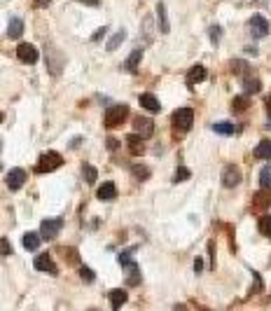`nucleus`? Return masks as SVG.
Returning <instances> with one entry per match:
<instances>
[{
    "mask_svg": "<svg viewBox=\"0 0 271 311\" xmlns=\"http://www.w3.org/2000/svg\"><path fill=\"white\" fill-rule=\"evenodd\" d=\"M206 68L204 66H192L189 68V73H187V87H197L199 82H204L206 80Z\"/></svg>",
    "mask_w": 271,
    "mask_h": 311,
    "instance_id": "2eb2a0df",
    "label": "nucleus"
},
{
    "mask_svg": "<svg viewBox=\"0 0 271 311\" xmlns=\"http://www.w3.org/2000/svg\"><path fill=\"white\" fill-rule=\"evenodd\" d=\"M213 131H215V134H220V136H234L236 134V127L231 122H217V124H213Z\"/></svg>",
    "mask_w": 271,
    "mask_h": 311,
    "instance_id": "b1692460",
    "label": "nucleus"
},
{
    "mask_svg": "<svg viewBox=\"0 0 271 311\" xmlns=\"http://www.w3.org/2000/svg\"><path fill=\"white\" fill-rule=\"evenodd\" d=\"M138 103L143 105V110H147V112H152V115L162 110V105H159V101H157V96H154V94H140Z\"/></svg>",
    "mask_w": 271,
    "mask_h": 311,
    "instance_id": "4468645a",
    "label": "nucleus"
},
{
    "mask_svg": "<svg viewBox=\"0 0 271 311\" xmlns=\"http://www.w3.org/2000/svg\"><path fill=\"white\" fill-rule=\"evenodd\" d=\"M266 112H269V120H271V96L266 98Z\"/></svg>",
    "mask_w": 271,
    "mask_h": 311,
    "instance_id": "79ce46f5",
    "label": "nucleus"
},
{
    "mask_svg": "<svg viewBox=\"0 0 271 311\" xmlns=\"http://www.w3.org/2000/svg\"><path fill=\"white\" fill-rule=\"evenodd\" d=\"M259 232L264 234V237H271V215L259 218Z\"/></svg>",
    "mask_w": 271,
    "mask_h": 311,
    "instance_id": "7c9ffc66",
    "label": "nucleus"
},
{
    "mask_svg": "<svg viewBox=\"0 0 271 311\" xmlns=\"http://www.w3.org/2000/svg\"><path fill=\"white\" fill-rule=\"evenodd\" d=\"M124 40H127V31H124V28H120V31H117V33H114V35L108 40V45H105V49H108V52H114V49L120 47V45L124 43Z\"/></svg>",
    "mask_w": 271,
    "mask_h": 311,
    "instance_id": "412c9836",
    "label": "nucleus"
},
{
    "mask_svg": "<svg viewBox=\"0 0 271 311\" xmlns=\"http://www.w3.org/2000/svg\"><path fill=\"white\" fill-rule=\"evenodd\" d=\"M248 28H250L253 37H257V40L269 35V24H266V19L262 17V14H255V17L248 21Z\"/></svg>",
    "mask_w": 271,
    "mask_h": 311,
    "instance_id": "0eeeda50",
    "label": "nucleus"
},
{
    "mask_svg": "<svg viewBox=\"0 0 271 311\" xmlns=\"http://www.w3.org/2000/svg\"><path fill=\"white\" fill-rule=\"evenodd\" d=\"M105 33H108V26H103V28H98V31L94 33V35H91V40H94V43H98V40H101V37L105 35Z\"/></svg>",
    "mask_w": 271,
    "mask_h": 311,
    "instance_id": "e433bc0d",
    "label": "nucleus"
},
{
    "mask_svg": "<svg viewBox=\"0 0 271 311\" xmlns=\"http://www.w3.org/2000/svg\"><path fill=\"white\" fill-rule=\"evenodd\" d=\"M47 68H49V73L54 75V77H59L61 70H63V66H66V56L61 54L56 47H52V45H47Z\"/></svg>",
    "mask_w": 271,
    "mask_h": 311,
    "instance_id": "20e7f679",
    "label": "nucleus"
},
{
    "mask_svg": "<svg viewBox=\"0 0 271 311\" xmlns=\"http://www.w3.org/2000/svg\"><path fill=\"white\" fill-rule=\"evenodd\" d=\"M61 164H63V157H61L59 152H54V150H49V152L40 154V159H37V171L40 173L56 171Z\"/></svg>",
    "mask_w": 271,
    "mask_h": 311,
    "instance_id": "39448f33",
    "label": "nucleus"
},
{
    "mask_svg": "<svg viewBox=\"0 0 271 311\" xmlns=\"http://www.w3.org/2000/svg\"><path fill=\"white\" fill-rule=\"evenodd\" d=\"M108 145H110V150H117V140L110 138V140H108Z\"/></svg>",
    "mask_w": 271,
    "mask_h": 311,
    "instance_id": "a19ab883",
    "label": "nucleus"
},
{
    "mask_svg": "<svg viewBox=\"0 0 271 311\" xmlns=\"http://www.w3.org/2000/svg\"><path fill=\"white\" fill-rule=\"evenodd\" d=\"M133 253H136V248H129L124 250L120 255V264L124 269H127V281H129V286H138L140 283V269L138 264L133 262Z\"/></svg>",
    "mask_w": 271,
    "mask_h": 311,
    "instance_id": "f257e3e1",
    "label": "nucleus"
},
{
    "mask_svg": "<svg viewBox=\"0 0 271 311\" xmlns=\"http://www.w3.org/2000/svg\"><path fill=\"white\" fill-rule=\"evenodd\" d=\"M49 3H52V0H35V5H37V7H47Z\"/></svg>",
    "mask_w": 271,
    "mask_h": 311,
    "instance_id": "ea45409f",
    "label": "nucleus"
},
{
    "mask_svg": "<svg viewBox=\"0 0 271 311\" xmlns=\"http://www.w3.org/2000/svg\"><path fill=\"white\" fill-rule=\"evenodd\" d=\"M201 269H204V262H201V257H197V260H194V271L199 274Z\"/></svg>",
    "mask_w": 271,
    "mask_h": 311,
    "instance_id": "58836bf2",
    "label": "nucleus"
},
{
    "mask_svg": "<svg viewBox=\"0 0 271 311\" xmlns=\"http://www.w3.org/2000/svg\"><path fill=\"white\" fill-rule=\"evenodd\" d=\"M239 183H241V173H239V169H236V166H224V171H222V185L224 187L231 189Z\"/></svg>",
    "mask_w": 271,
    "mask_h": 311,
    "instance_id": "9d476101",
    "label": "nucleus"
},
{
    "mask_svg": "<svg viewBox=\"0 0 271 311\" xmlns=\"http://www.w3.org/2000/svg\"><path fill=\"white\" fill-rule=\"evenodd\" d=\"M21 241H24V248L26 250H37V246H40V237H37L35 232H26Z\"/></svg>",
    "mask_w": 271,
    "mask_h": 311,
    "instance_id": "a878e982",
    "label": "nucleus"
},
{
    "mask_svg": "<svg viewBox=\"0 0 271 311\" xmlns=\"http://www.w3.org/2000/svg\"><path fill=\"white\" fill-rule=\"evenodd\" d=\"M150 26H152L150 17H145V19H143V28H145V35H147V43H152V35H150L152 28H150Z\"/></svg>",
    "mask_w": 271,
    "mask_h": 311,
    "instance_id": "f704fd0d",
    "label": "nucleus"
},
{
    "mask_svg": "<svg viewBox=\"0 0 271 311\" xmlns=\"http://www.w3.org/2000/svg\"><path fill=\"white\" fill-rule=\"evenodd\" d=\"M173 311H189V309H187L185 304H175V309H173Z\"/></svg>",
    "mask_w": 271,
    "mask_h": 311,
    "instance_id": "37998d69",
    "label": "nucleus"
},
{
    "mask_svg": "<svg viewBox=\"0 0 271 311\" xmlns=\"http://www.w3.org/2000/svg\"><path fill=\"white\" fill-rule=\"evenodd\" d=\"M187 178H189V171H187V169H178V173H175V183H180V180H187Z\"/></svg>",
    "mask_w": 271,
    "mask_h": 311,
    "instance_id": "c9c22d12",
    "label": "nucleus"
},
{
    "mask_svg": "<svg viewBox=\"0 0 271 311\" xmlns=\"http://www.w3.org/2000/svg\"><path fill=\"white\" fill-rule=\"evenodd\" d=\"M133 129H136V134L143 136V138H150L154 134V124H152L150 117H136L133 120Z\"/></svg>",
    "mask_w": 271,
    "mask_h": 311,
    "instance_id": "1a4fd4ad",
    "label": "nucleus"
},
{
    "mask_svg": "<svg viewBox=\"0 0 271 311\" xmlns=\"http://www.w3.org/2000/svg\"><path fill=\"white\" fill-rule=\"evenodd\" d=\"M229 68H231V73H234V75H243V73H250V66H248L246 61H241V59H234V61L229 63Z\"/></svg>",
    "mask_w": 271,
    "mask_h": 311,
    "instance_id": "bb28decb",
    "label": "nucleus"
},
{
    "mask_svg": "<svg viewBox=\"0 0 271 311\" xmlns=\"http://www.w3.org/2000/svg\"><path fill=\"white\" fill-rule=\"evenodd\" d=\"M7 35L10 37H21L24 35V21L19 17H12V21H10V26H7Z\"/></svg>",
    "mask_w": 271,
    "mask_h": 311,
    "instance_id": "aec40b11",
    "label": "nucleus"
},
{
    "mask_svg": "<svg viewBox=\"0 0 271 311\" xmlns=\"http://www.w3.org/2000/svg\"><path fill=\"white\" fill-rule=\"evenodd\" d=\"M143 136H138V134H129L127 136V145H129V152L131 154H136V157H138V154H143L145 152V143H143Z\"/></svg>",
    "mask_w": 271,
    "mask_h": 311,
    "instance_id": "ddd939ff",
    "label": "nucleus"
},
{
    "mask_svg": "<svg viewBox=\"0 0 271 311\" xmlns=\"http://www.w3.org/2000/svg\"><path fill=\"white\" fill-rule=\"evenodd\" d=\"M127 115H129V108H127V105H112V108L105 110V115H103V124H105L108 129L120 127V124H124Z\"/></svg>",
    "mask_w": 271,
    "mask_h": 311,
    "instance_id": "7ed1b4c3",
    "label": "nucleus"
},
{
    "mask_svg": "<svg viewBox=\"0 0 271 311\" xmlns=\"http://www.w3.org/2000/svg\"><path fill=\"white\" fill-rule=\"evenodd\" d=\"M157 21H159V28H162V33H169L171 31L169 19H166V5H164L162 0L157 3Z\"/></svg>",
    "mask_w": 271,
    "mask_h": 311,
    "instance_id": "a211bd4d",
    "label": "nucleus"
},
{
    "mask_svg": "<svg viewBox=\"0 0 271 311\" xmlns=\"http://www.w3.org/2000/svg\"><path fill=\"white\" fill-rule=\"evenodd\" d=\"M0 246H3V255H10V253H12V248H10V241H7V239H0Z\"/></svg>",
    "mask_w": 271,
    "mask_h": 311,
    "instance_id": "4c0bfd02",
    "label": "nucleus"
},
{
    "mask_svg": "<svg viewBox=\"0 0 271 311\" xmlns=\"http://www.w3.org/2000/svg\"><path fill=\"white\" fill-rule=\"evenodd\" d=\"M80 276H82V281H87V283H94V281H96V274H94L89 267H80Z\"/></svg>",
    "mask_w": 271,
    "mask_h": 311,
    "instance_id": "473e14b6",
    "label": "nucleus"
},
{
    "mask_svg": "<svg viewBox=\"0 0 271 311\" xmlns=\"http://www.w3.org/2000/svg\"><path fill=\"white\" fill-rule=\"evenodd\" d=\"M131 171H133V176L138 178V180H145V178H150V169H145L143 164H133V166H131Z\"/></svg>",
    "mask_w": 271,
    "mask_h": 311,
    "instance_id": "c756f323",
    "label": "nucleus"
},
{
    "mask_svg": "<svg viewBox=\"0 0 271 311\" xmlns=\"http://www.w3.org/2000/svg\"><path fill=\"white\" fill-rule=\"evenodd\" d=\"M85 178H87V183H96L98 173H96V169H94L91 164H85Z\"/></svg>",
    "mask_w": 271,
    "mask_h": 311,
    "instance_id": "72a5a7b5",
    "label": "nucleus"
},
{
    "mask_svg": "<svg viewBox=\"0 0 271 311\" xmlns=\"http://www.w3.org/2000/svg\"><path fill=\"white\" fill-rule=\"evenodd\" d=\"M140 59H143V49H133L131 54H129V59L124 61V70H129V73H136V70H138Z\"/></svg>",
    "mask_w": 271,
    "mask_h": 311,
    "instance_id": "f3484780",
    "label": "nucleus"
},
{
    "mask_svg": "<svg viewBox=\"0 0 271 311\" xmlns=\"http://www.w3.org/2000/svg\"><path fill=\"white\" fill-rule=\"evenodd\" d=\"M33 267H35L37 271H49V274H56V264H54V260L49 257V253L37 255L35 262H33Z\"/></svg>",
    "mask_w": 271,
    "mask_h": 311,
    "instance_id": "f8f14e48",
    "label": "nucleus"
},
{
    "mask_svg": "<svg viewBox=\"0 0 271 311\" xmlns=\"http://www.w3.org/2000/svg\"><path fill=\"white\" fill-rule=\"evenodd\" d=\"M255 157L257 159H271V140H259V145L255 147Z\"/></svg>",
    "mask_w": 271,
    "mask_h": 311,
    "instance_id": "4be33fe9",
    "label": "nucleus"
},
{
    "mask_svg": "<svg viewBox=\"0 0 271 311\" xmlns=\"http://www.w3.org/2000/svg\"><path fill=\"white\" fill-rule=\"evenodd\" d=\"M266 127H269V129H271V120H269V124H266Z\"/></svg>",
    "mask_w": 271,
    "mask_h": 311,
    "instance_id": "c03bdc74",
    "label": "nucleus"
},
{
    "mask_svg": "<svg viewBox=\"0 0 271 311\" xmlns=\"http://www.w3.org/2000/svg\"><path fill=\"white\" fill-rule=\"evenodd\" d=\"M253 204L257 208H266L271 204V189H262V192H257L253 199Z\"/></svg>",
    "mask_w": 271,
    "mask_h": 311,
    "instance_id": "393cba45",
    "label": "nucleus"
},
{
    "mask_svg": "<svg viewBox=\"0 0 271 311\" xmlns=\"http://www.w3.org/2000/svg\"><path fill=\"white\" fill-rule=\"evenodd\" d=\"M5 183H7V187H10V189H19L21 185L26 183V171H24V169H12V171L7 173Z\"/></svg>",
    "mask_w": 271,
    "mask_h": 311,
    "instance_id": "9b49d317",
    "label": "nucleus"
},
{
    "mask_svg": "<svg viewBox=\"0 0 271 311\" xmlns=\"http://www.w3.org/2000/svg\"><path fill=\"white\" fill-rule=\"evenodd\" d=\"M208 35H211V43L217 45L220 37H222V28H220V26H211V28H208Z\"/></svg>",
    "mask_w": 271,
    "mask_h": 311,
    "instance_id": "2f4dec72",
    "label": "nucleus"
},
{
    "mask_svg": "<svg viewBox=\"0 0 271 311\" xmlns=\"http://www.w3.org/2000/svg\"><path fill=\"white\" fill-rule=\"evenodd\" d=\"M259 89H262V82H259L257 77H253V75H250V77H243V92L246 94H257Z\"/></svg>",
    "mask_w": 271,
    "mask_h": 311,
    "instance_id": "5701e85b",
    "label": "nucleus"
},
{
    "mask_svg": "<svg viewBox=\"0 0 271 311\" xmlns=\"http://www.w3.org/2000/svg\"><path fill=\"white\" fill-rule=\"evenodd\" d=\"M61 227H63V220L61 218H47L43 220V225H40V237L43 239H56L61 232Z\"/></svg>",
    "mask_w": 271,
    "mask_h": 311,
    "instance_id": "423d86ee",
    "label": "nucleus"
},
{
    "mask_svg": "<svg viewBox=\"0 0 271 311\" xmlns=\"http://www.w3.org/2000/svg\"><path fill=\"white\" fill-rule=\"evenodd\" d=\"M259 185L262 189H271V166H264L262 173H259Z\"/></svg>",
    "mask_w": 271,
    "mask_h": 311,
    "instance_id": "c85d7f7f",
    "label": "nucleus"
},
{
    "mask_svg": "<svg viewBox=\"0 0 271 311\" xmlns=\"http://www.w3.org/2000/svg\"><path fill=\"white\" fill-rule=\"evenodd\" d=\"M17 56H19V61H24V63H35L37 59H40V54H37V49L33 47L30 43H21L17 47Z\"/></svg>",
    "mask_w": 271,
    "mask_h": 311,
    "instance_id": "6e6552de",
    "label": "nucleus"
},
{
    "mask_svg": "<svg viewBox=\"0 0 271 311\" xmlns=\"http://www.w3.org/2000/svg\"><path fill=\"white\" fill-rule=\"evenodd\" d=\"M231 108H234V112H243V110L250 108V101H248V96H236L231 101Z\"/></svg>",
    "mask_w": 271,
    "mask_h": 311,
    "instance_id": "cd10ccee",
    "label": "nucleus"
},
{
    "mask_svg": "<svg viewBox=\"0 0 271 311\" xmlns=\"http://www.w3.org/2000/svg\"><path fill=\"white\" fill-rule=\"evenodd\" d=\"M96 197L98 199H114L117 197V187H114V183H105V185H101V187L96 189Z\"/></svg>",
    "mask_w": 271,
    "mask_h": 311,
    "instance_id": "6ab92c4d",
    "label": "nucleus"
},
{
    "mask_svg": "<svg viewBox=\"0 0 271 311\" xmlns=\"http://www.w3.org/2000/svg\"><path fill=\"white\" fill-rule=\"evenodd\" d=\"M171 122H173V129H175V131L185 134V131H189V129H192L194 110H192V108H180V110H175L173 117H171Z\"/></svg>",
    "mask_w": 271,
    "mask_h": 311,
    "instance_id": "f03ea898",
    "label": "nucleus"
},
{
    "mask_svg": "<svg viewBox=\"0 0 271 311\" xmlns=\"http://www.w3.org/2000/svg\"><path fill=\"white\" fill-rule=\"evenodd\" d=\"M108 297H110V304H112V311H120L122 304L127 302V293H124L122 288H114V290H110Z\"/></svg>",
    "mask_w": 271,
    "mask_h": 311,
    "instance_id": "dca6fc26",
    "label": "nucleus"
}]
</instances>
